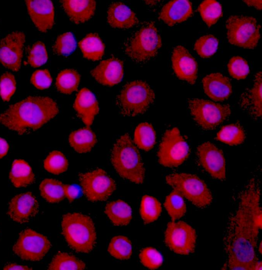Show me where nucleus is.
I'll list each match as a JSON object with an SVG mask.
<instances>
[{
	"mask_svg": "<svg viewBox=\"0 0 262 270\" xmlns=\"http://www.w3.org/2000/svg\"><path fill=\"white\" fill-rule=\"evenodd\" d=\"M166 183L194 206L204 208L212 201V193L205 184L195 175L180 173L166 177Z\"/></svg>",
	"mask_w": 262,
	"mask_h": 270,
	"instance_id": "0eeeda50",
	"label": "nucleus"
},
{
	"mask_svg": "<svg viewBox=\"0 0 262 270\" xmlns=\"http://www.w3.org/2000/svg\"><path fill=\"white\" fill-rule=\"evenodd\" d=\"M110 160L118 174L133 183H143L145 169L140 154L130 137L126 133L114 143Z\"/></svg>",
	"mask_w": 262,
	"mask_h": 270,
	"instance_id": "7ed1b4c3",
	"label": "nucleus"
},
{
	"mask_svg": "<svg viewBox=\"0 0 262 270\" xmlns=\"http://www.w3.org/2000/svg\"><path fill=\"white\" fill-rule=\"evenodd\" d=\"M161 46V38L155 24L146 22L125 39L123 49L133 61L144 63L157 55Z\"/></svg>",
	"mask_w": 262,
	"mask_h": 270,
	"instance_id": "39448f33",
	"label": "nucleus"
},
{
	"mask_svg": "<svg viewBox=\"0 0 262 270\" xmlns=\"http://www.w3.org/2000/svg\"><path fill=\"white\" fill-rule=\"evenodd\" d=\"M107 21L113 28L128 29L134 27L138 19L134 12L124 3L115 2L108 8Z\"/></svg>",
	"mask_w": 262,
	"mask_h": 270,
	"instance_id": "5701e85b",
	"label": "nucleus"
},
{
	"mask_svg": "<svg viewBox=\"0 0 262 270\" xmlns=\"http://www.w3.org/2000/svg\"><path fill=\"white\" fill-rule=\"evenodd\" d=\"M16 90V81L10 73H3L0 78V96L5 102L9 101Z\"/></svg>",
	"mask_w": 262,
	"mask_h": 270,
	"instance_id": "a18cd8bd",
	"label": "nucleus"
},
{
	"mask_svg": "<svg viewBox=\"0 0 262 270\" xmlns=\"http://www.w3.org/2000/svg\"><path fill=\"white\" fill-rule=\"evenodd\" d=\"M26 36L24 32L15 31L6 35L0 42V62L14 72L21 66Z\"/></svg>",
	"mask_w": 262,
	"mask_h": 270,
	"instance_id": "2eb2a0df",
	"label": "nucleus"
},
{
	"mask_svg": "<svg viewBox=\"0 0 262 270\" xmlns=\"http://www.w3.org/2000/svg\"><path fill=\"white\" fill-rule=\"evenodd\" d=\"M202 86L205 93L215 101L227 99L232 91L229 79L220 73H212L202 79Z\"/></svg>",
	"mask_w": 262,
	"mask_h": 270,
	"instance_id": "412c9836",
	"label": "nucleus"
},
{
	"mask_svg": "<svg viewBox=\"0 0 262 270\" xmlns=\"http://www.w3.org/2000/svg\"><path fill=\"white\" fill-rule=\"evenodd\" d=\"M196 155L200 165L211 177L219 180L226 178V161L221 149L206 142L198 146Z\"/></svg>",
	"mask_w": 262,
	"mask_h": 270,
	"instance_id": "4468645a",
	"label": "nucleus"
},
{
	"mask_svg": "<svg viewBox=\"0 0 262 270\" xmlns=\"http://www.w3.org/2000/svg\"><path fill=\"white\" fill-rule=\"evenodd\" d=\"M52 82L50 73L47 70L35 71L31 78V83L38 89H45L49 87Z\"/></svg>",
	"mask_w": 262,
	"mask_h": 270,
	"instance_id": "49530a36",
	"label": "nucleus"
},
{
	"mask_svg": "<svg viewBox=\"0 0 262 270\" xmlns=\"http://www.w3.org/2000/svg\"><path fill=\"white\" fill-rule=\"evenodd\" d=\"M39 191L41 196L50 203L58 202L66 197L64 184L57 179H43L39 185Z\"/></svg>",
	"mask_w": 262,
	"mask_h": 270,
	"instance_id": "c756f323",
	"label": "nucleus"
},
{
	"mask_svg": "<svg viewBox=\"0 0 262 270\" xmlns=\"http://www.w3.org/2000/svg\"><path fill=\"white\" fill-rule=\"evenodd\" d=\"M193 13L192 4L190 1L179 0L170 1L162 8L159 18L169 26L187 20Z\"/></svg>",
	"mask_w": 262,
	"mask_h": 270,
	"instance_id": "b1692460",
	"label": "nucleus"
},
{
	"mask_svg": "<svg viewBox=\"0 0 262 270\" xmlns=\"http://www.w3.org/2000/svg\"><path fill=\"white\" fill-rule=\"evenodd\" d=\"M259 250L260 253L261 254V243H260V245H259Z\"/></svg>",
	"mask_w": 262,
	"mask_h": 270,
	"instance_id": "603ef678",
	"label": "nucleus"
},
{
	"mask_svg": "<svg viewBox=\"0 0 262 270\" xmlns=\"http://www.w3.org/2000/svg\"><path fill=\"white\" fill-rule=\"evenodd\" d=\"M61 5L74 24L85 22L93 16L96 2L93 1H60Z\"/></svg>",
	"mask_w": 262,
	"mask_h": 270,
	"instance_id": "393cba45",
	"label": "nucleus"
},
{
	"mask_svg": "<svg viewBox=\"0 0 262 270\" xmlns=\"http://www.w3.org/2000/svg\"><path fill=\"white\" fill-rule=\"evenodd\" d=\"M44 168L49 173L58 175L64 172L68 168V161L60 151L51 152L43 162Z\"/></svg>",
	"mask_w": 262,
	"mask_h": 270,
	"instance_id": "58836bf2",
	"label": "nucleus"
},
{
	"mask_svg": "<svg viewBox=\"0 0 262 270\" xmlns=\"http://www.w3.org/2000/svg\"><path fill=\"white\" fill-rule=\"evenodd\" d=\"M78 177L83 194L91 201L106 200L116 189L115 181L100 168L81 173Z\"/></svg>",
	"mask_w": 262,
	"mask_h": 270,
	"instance_id": "9b49d317",
	"label": "nucleus"
},
{
	"mask_svg": "<svg viewBox=\"0 0 262 270\" xmlns=\"http://www.w3.org/2000/svg\"><path fill=\"white\" fill-rule=\"evenodd\" d=\"M30 17L37 29L46 32L54 24V7L50 1H25Z\"/></svg>",
	"mask_w": 262,
	"mask_h": 270,
	"instance_id": "a211bd4d",
	"label": "nucleus"
},
{
	"mask_svg": "<svg viewBox=\"0 0 262 270\" xmlns=\"http://www.w3.org/2000/svg\"><path fill=\"white\" fill-rule=\"evenodd\" d=\"M85 263L76 257L67 253H57L49 265V269H82Z\"/></svg>",
	"mask_w": 262,
	"mask_h": 270,
	"instance_id": "c9c22d12",
	"label": "nucleus"
},
{
	"mask_svg": "<svg viewBox=\"0 0 262 270\" xmlns=\"http://www.w3.org/2000/svg\"><path fill=\"white\" fill-rule=\"evenodd\" d=\"M162 212L159 200L154 196L145 195L141 199L140 213L145 223H149L158 219Z\"/></svg>",
	"mask_w": 262,
	"mask_h": 270,
	"instance_id": "72a5a7b5",
	"label": "nucleus"
},
{
	"mask_svg": "<svg viewBox=\"0 0 262 270\" xmlns=\"http://www.w3.org/2000/svg\"><path fill=\"white\" fill-rule=\"evenodd\" d=\"M172 66L177 77L193 84L198 78V63L188 50L178 45L173 49L171 56Z\"/></svg>",
	"mask_w": 262,
	"mask_h": 270,
	"instance_id": "f3484780",
	"label": "nucleus"
},
{
	"mask_svg": "<svg viewBox=\"0 0 262 270\" xmlns=\"http://www.w3.org/2000/svg\"><path fill=\"white\" fill-rule=\"evenodd\" d=\"M77 116L87 126L91 125L99 112L98 103L92 92L87 88L80 90L74 103Z\"/></svg>",
	"mask_w": 262,
	"mask_h": 270,
	"instance_id": "4be33fe9",
	"label": "nucleus"
},
{
	"mask_svg": "<svg viewBox=\"0 0 262 270\" xmlns=\"http://www.w3.org/2000/svg\"><path fill=\"white\" fill-rule=\"evenodd\" d=\"M105 213L111 221L116 226L128 224L132 218V210L129 205L119 199L107 204Z\"/></svg>",
	"mask_w": 262,
	"mask_h": 270,
	"instance_id": "bb28decb",
	"label": "nucleus"
},
{
	"mask_svg": "<svg viewBox=\"0 0 262 270\" xmlns=\"http://www.w3.org/2000/svg\"><path fill=\"white\" fill-rule=\"evenodd\" d=\"M71 146L80 153L90 152L97 143L96 135L88 126L72 132L69 137Z\"/></svg>",
	"mask_w": 262,
	"mask_h": 270,
	"instance_id": "a878e982",
	"label": "nucleus"
},
{
	"mask_svg": "<svg viewBox=\"0 0 262 270\" xmlns=\"http://www.w3.org/2000/svg\"><path fill=\"white\" fill-rule=\"evenodd\" d=\"M51 246L50 241L47 237L27 229L19 234L13 251L24 260L36 261L42 259Z\"/></svg>",
	"mask_w": 262,
	"mask_h": 270,
	"instance_id": "f8f14e48",
	"label": "nucleus"
},
{
	"mask_svg": "<svg viewBox=\"0 0 262 270\" xmlns=\"http://www.w3.org/2000/svg\"><path fill=\"white\" fill-rule=\"evenodd\" d=\"M9 179L14 187L21 188L33 183L35 175L27 162L18 159L14 160L12 164Z\"/></svg>",
	"mask_w": 262,
	"mask_h": 270,
	"instance_id": "cd10ccee",
	"label": "nucleus"
},
{
	"mask_svg": "<svg viewBox=\"0 0 262 270\" xmlns=\"http://www.w3.org/2000/svg\"><path fill=\"white\" fill-rule=\"evenodd\" d=\"M189 147L177 127L166 130L157 153L159 163L167 167H176L188 157Z\"/></svg>",
	"mask_w": 262,
	"mask_h": 270,
	"instance_id": "9d476101",
	"label": "nucleus"
},
{
	"mask_svg": "<svg viewBox=\"0 0 262 270\" xmlns=\"http://www.w3.org/2000/svg\"><path fill=\"white\" fill-rule=\"evenodd\" d=\"M196 239L195 230L187 223L172 221L167 224L165 232V243L175 253L184 255L193 253Z\"/></svg>",
	"mask_w": 262,
	"mask_h": 270,
	"instance_id": "ddd939ff",
	"label": "nucleus"
},
{
	"mask_svg": "<svg viewBox=\"0 0 262 270\" xmlns=\"http://www.w3.org/2000/svg\"><path fill=\"white\" fill-rule=\"evenodd\" d=\"M218 45V39L213 35L207 34L201 36L195 41L194 49L201 57L207 58L216 52Z\"/></svg>",
	"mask_w": 262,
	"mask_h": 270,
	"instance_id": "ea45409f",
	"label": "nucleus"
},
{
	"mask_svg": "<svg viewBox=\"0 0 262 270\" xmlns=\"http://www.w3.org/2000/svg\"><path fill=\"white\" fill-rule=\"evenodd\" d=\"M107 250L111 255L119 260L128 259L133 252L130 241L124 236H116L113 237Z\"/></svg>",
	"mask_w": 262,
	"mask_h": 270,
	"instance_id": "f704fd0d",
	"label": "nucleus"
},
{
	"mask_svg": "<svg viewBox=\"0 0 262 270\" xmlns=\"http://www.w3.org/2000/svg\"><path fill=\"white\" fill-rule=\"evenodd\" d=\"M56 102L48 97L31 96L0 114V124L19 134L35 131L58 113Z\"/></svg>",
	"mask_w": 262,
	"mask_h": 270,
	"instance_id": "f03ea898",
	"label": "nucleus"
},
{
	"mask_svg": "<svg viewBox=\"0 0 262 270\" xmlns=\"http://www.w3.org/2000/svg\"><path fill=\"white\" fill-rule=\"evenodd\" d=\"M4 269H31L32 268L25 265H19L16 263H11L6 265Z\"/></svg>",
	"mask_w": 262,
	"mask_h": 270,
	"instance_id": "8fccbe9b",
	"label": "nucleus"
},
{
	"mask_svg": "<svg viewBox=\"0 0 262 270\" xmlns=\"http://www.w3.org/2000/svg\"><path fill=\"white\" fill-rule=\"evenodd\" d=\"M9 144L7 141L0 138V159L5 156L9 150Z\"/></svg>",
	"mask_w": 262,
	"mask_h": 270,
	"instance_id": "09e8293b",
	"label": "nucleus"
},
{
	"mask_svg": "<svg viewBox=\"0 0 262 270\" xmlns=\"http://www.w3.org/2000/svg\"><path fill=\"white\" fill-rule=\"evenodd\" d=\"M80 76L74 69H65L58 74L56 80V87L62 94H71L77 90L80 82Z\"/></svg>",
	"mask_w": 262,
	"mask_h": 270,
	"instance_id": "2f4dec72",
	"label": "nucleus"
},
{
	"mask_svg": "<svg viewBox=\"0 0 262 270\" xmlns=\"http://www.w3.org/2000/svg\"><path fill=\"white\" fill-rule=\"evenodd\" d=\"M198 10L202 19L208 27L215 24L223 14L221 4L212 0L202 2L198 7Z\"/></svg>",
	"mask_w": 262,
	"mask_h": 270,
	"instance_id": "4c0bfd02",
	"label": "nucleus"
},
{
	"mask_svg": "<svg viewBox=\"0 0 262 270\" xmlns=\"http://www.w3.org/2000/svg\"><path fill=\"white\" fill-rule=\"evenodd\" d=\"M227 36L232 44L246 49L254 48L260 38V26L253 17L232 15L226 22Z\"/></svg>",
	"mask_w": 262,
	"mask_h": 270,
	"instance_id": "6e6552de",
	"label": "nucleus"
},
{
	"mask_svg": "<svg viewBox=\"0 0 262 270\" xmlns=\"http://www.w3.org/2000/svg\"><path fill=\"white\" fill-rule=\"evenodd\" d=\"M76 48V41L73 34L66 32L58 36L54 42L52 49L58 55L67 56L73 52Z\"/></svg>",
	"mask_w": 262,
	"mask_h": 270,
	"instance_id": "a19ab883",
	"label": "nucleus"
},
{
	"mask_svg": "<svg viewBox=\"0 0 262 270\" xmlns=\"http://www.w3.org/2000/svg\"><path fill=\"white\" fill-rule=\"evenodd\" d=\"M65 197L69 202H72L79 195V190L74 185L64 184Z\"/></svg>",
	"mask_w": 262,
	"mask_h": 270,
	"instance_id": "de8ad7c7",
	"label": "nucleus"
},
{
	"mask_svg": "<svg viewBox=\"0 0 262 270\" xmlns=\"http://www.w3.org/2000/svg\"><path fill=\"white\" fill-rule=\"evenodd\" d=\"M91 73L99 83L108 86L115 85L122 79L123 62L115 57L103 60L91 71Z\"/></svg>",
	"mask_w": 262,
	"mask_h": 270,
	"instance_id": "aec40b11",
	"label": "nucleus"
},
{
	"mask_svg": "<svg viewBox=\"0 0 262 270\" xmlns=\"http://www.w3.org/2000/svg\"><path fill=\"white\" fill-rule=\"evenodd\" d=\"M61 226L62 234L71 249L82 253L93 251L97 237L90 217L78 212L68 213L63 216Z\"/></svg>",
	"mask_w": 262,
	"mask_h": 270,
	"instance_id": "20e7f679",
	"label": "nucleus"
},
{
	"mask_svg": "<svg viewBox=\"0 0 262 270\" xmlns=\"http://www.w3.org/2000/svg\"><path fill=\"white\" fill-rule=\"evenodd\" d=\"M156 133L152 126L144 122L139 124L134 132V142L140 149L148 151L155 145Z\"/></svg>",
	"mask_w": 262,
	"mask_h": 270,
	"instance_id": "7c9ffc66",
	"label": "nucleus"
},
{
	"mask_svg": "<svg viewBox=\"0 0 262 270\" xmlns=\"http://www.w3.org/2000/svg\"><path fill=\"white\" fill-rule=\"evenodd\" d=\"M244 2L249 6L254 7L258 10L261 9V1H245Z\"/></svg>",
	"mask_w": 262,
	"mask_h": 270,
	"instance_id": "3c124183",
	"label": "nucleus"
},
{
	"mask_svg": "<svg viewBox=\"0 0 262 270\" xmlns=\"http://www.w3.org/2000/svg\"><path fill=\"white\" fill-rule=\"evenodd\" d=\"M245 138L244 128L236 123L223 126L216 134L217 140L229 145H240L244 142Z\"/></svg>",
	"mask_w": 262,
	"mask_h": 270,
	"instance_id": "473e14b6",
	"label": "nucleus"
},
{
	"mask_svg": "<svg viewBox=\"0 0 262 270\" xmlns=\"http://www.w3.org/2000/svg\"><path fill=\"white\" fill-rule=\"evenodd\" d=\"M188 108L196 124L202 129L212 130L224 122L230 115L228 104H221L201 99L188 100Z\"/></svg>",
	"mask_w": 262,
	"mask_h": 270,
	"instance_id": "1a4fd4ad",
	"label": "nucleus"
},
{
	"mask_svg": "<svg viewBox=\"0 0 262 270\" xmlns=\"http://www.w3.org/2000/svg\"><path fill=\"white\" fill-rule=\"evenodd\" d=\"M78 45L84 57L89 60H99L104 53V44L96 33L88 34L79 41Z\"/></svg>",
	"mask_w": 262,
	"mask_h": 270,
	"instance_id": "c85d7f7f",
	"label": "nucleus"
},
{
	"mask_svg": "<svg viewBox=\"0 0 262 270\" xmlns=\"http://www.w3.org/2000/svg\"><path fill=\"white\" fill-rule=\"evenodd\" d=\"M139 258L145 267L151 269L160 267L163 263L161 254L156 249L151 247L142 249L139 254Z\"/></svg>",
	"mask_w": 262,
	"mask_h": 270,
	"instance_id": "79ce46f5",
	"label": "nucleus"
},
{
	"mask_svg": "<svg viewBox=\"0 0 262 270\" xmlns=\"http://www.w3.org/2000/svg\"><path fill=\"white\" fill-rule=\"evenodd\" d=\"M164 207L172 221L181 218L186 212L183 196L175 190L166 196Z\"/></svg>",
	"mask_w": 262,
	"mask_h": 270,
	"instance_id": "e433bc0d",
	"label": "nucleus"
},
{
	"mask_svg": "<svg viewBox=\"0 0 262 270\" xmlns=\"http://www.w3.org/2000/svg\"><path fill=\"white\" fill-rule=\"evenodd\" d=\"M155 98V93L146 82L136 80L123 86L116 97V103L122 116L135 117L146 112Z\"/></svg>",
	"mask_w": 262,
	"mask_h": 270,
	"instance_id": "423d86ee",
	"label": "nucleus"
},
{
	"mask_svg": "<svg viewBox=\"0 0 262 270\" xmlns=\"http://www.w3.org/2000/svg\"><path fill=\"white\" fill-rule=\"evenodd\" d=\"M261 72L256 73L253 86L246 89L238 100L242 110L252 118L258 120L261 117Z\"/></svg>",
	"mask_w": 262,
	"mask_h": 270,
	"instance_id": "6ab92c4d",
	"label": "nucleus"
},
{
	"mask_svg": "<svg viewBox=\"0 0 262 270\" xmlns=\"http://www.w3.org/2000/svg\"><path fill=\"white\" fill-rule=\"evenodd\" d=\"M260 188L259 179L252 178L239 194L224 233L223 269H261L256 254L262 221Z\"/></svg>",
	"mask_w": 262,
	"mask_h": 270,
	"instance_id": "f257e3e1",
	"label": "nucleus"
},
{
	"mask_svg": "<svg viewBox=\"0 0 262 270\" xmlns=\"http://www.w3.org/2000/svg\"><path fill=\"white\" fill-rule=\"evenodd\" d=\"M227 66L230 75L237 80L246 78L250 71L247 61L241 56L232 57L228 62Z\"/></svg>",
	"mask_w": 262,
	"mask_h": 270,
	"instance_id": "37998d69",
	"label": "nucleus"
},
{
	"mask_svg": "<svg viewBox=\"0 0 262 270\" xmlns=\"http://www.w3.org/2000/svg\"><path fill=\"white\" fill-rule=\"evenodd\" d=\"M48 59L46 48L43 43L37 41L30 48L28 61L34 68L39 67L45 64Z\"/></svg>",
	"mask_w": 262,
	"mask_h": 270,
	"instance_id": "c03bdc74",
	"label": "nucleus"
},
{
	"mask_svg": "<svg viewBox=\"0 0 262 270\" xmlns=\"http://www.w3.org/2000/svg\"><path fill=\"white\" fill-rule=\"evenodd\" d=\"M39 203L30 192L15 195L9 204L7 214L13 221L23 223L28 222L38 213Z\"/></svg>",
	"mask_w": 262,
	"mask_h": 270,
	"instance_id": "dca6fc26",
	"label": "nucleus"
}]
</instances>
